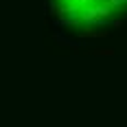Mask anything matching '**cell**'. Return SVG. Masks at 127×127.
<instances>
[{"label":"cell","instance_id":"6da1fadb","mask_svg":"<svg viewBox=\"0 0 127 127\" xmlns=\"http://www.w3.org/2000/svg\"><path fill=\"white\" fill-rule=\"evenodd\" d=\"M53 15L66 26H110L127 18V0H51Z\"/></svg>","mask_w":127,"mask_h":127}]
</instances>
